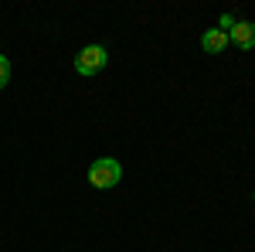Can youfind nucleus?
I'll return each instance as SVG.
<instances>
[{
	"label": "nucleus",
	"instance_id": "1",
	"mask_svg": "<svg viewBox=\"0 0 255 252\" xmlns=\"http://www.w3.org/2000/svg\"><path fill=\"white\" fill-rule=\"evenodd\" d=\"M119 177H123V167H119L116 157H99L89 164V184L99 188V191H109V188H116Z\"/></svg>",
	"mask_w": 255,
	"mask_h": 252
},
{
	"label": "nucleus",
	"instance_id": "3",
	"mask_svg": "<svg viewBox=\"0 0 255 252\" xmlns=\"http://www.w3.org/2000/svg\"><path fill=\"white\" fill-rule=\"evenodd\" d=\"M228 41L232 44H238V48H255V24L252 20H235V27L228 31Z\"/></svg>",
	"mask_w": 255,
	"mask_h": 252
},
{
	"label": "nucleus",
	"instance_id": "5",
	"mask_svg": "<svg viewBox=\"0 0 255 252\" xmlns=\"http://www.w3.org/2000/svg\"><path fill=\"white\" fill-rule=\"evenodd\" d=\"M7 82H10V61H7L3 55H0V89H3Z\"/></svg>",
	"mask_w": 255,
	"mask_h": 252
},
{
	"label": "nucleus",
	"instance_id": "4",
	"mask_svg": "<svg viewBox=\"0 0 255 252\" xmlns=\"http://www.w3.org/2000/svg\"><path fill=\"white\" fill-rule=\"evenodd\" d=\"M201 48H204L208 55H221V51L228 48V34H225L221 27H211V31L201 34Z\"/></svg>",
	"mask_w": 255,
	"mask_h": 252
},
{
	"label": "nucleus",
	"instance_id": "6",
	"mask_svg": "<svg viewBox=\"0 0 255 252\" xmlns=\"http://www.w3.org/2000/svg\"><path fill=\"white\" fill-rule=\"evenodd\" d=\"M232 27H235V17H232V14H221V31H225V34H228V31H232Z\"/></svg>",
	"mask_w": 255,
	"mask_h": 252
},
{
	"label": "nucleus",
	"instance_id": "2",
	"mask_svg": "<svg viewBox=\"0 0 255 252\" xmlns=\"http://www.w3.org/2000/svg\"><path fill=\"white\" fill-rule=\"evenodd\" d=\"M106 61H109V51L102 44H89V48H82L75 55V72L79 75H99L106 68Z\"/></svg>",
	"mask_w": 255,
	"mask_h": 252
}]
</instances>
